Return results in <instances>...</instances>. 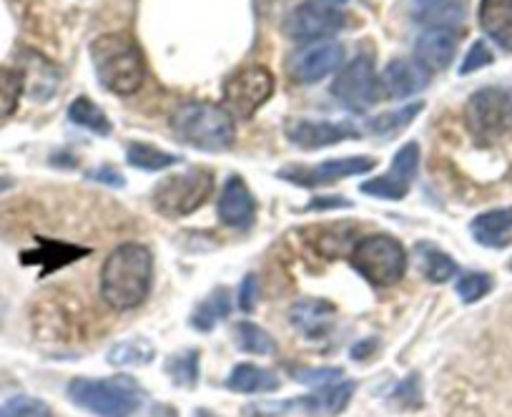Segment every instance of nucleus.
Listing matches in <instances>:
<instances>
[{
  "instance_id": "nucleus-1",
  "label": "nucleus",
  "mask_w": 512,
  "mask_h": 417,
  "mask_svg": "<svg viewBox=\"0 0 512 417\" xmlns=\"http://www.w3.org/2000/svg\"><path fill=\"white\" fill-rule=\"evenodd\" d=\"M154 282V257L144 244H121L101 269V294L113 309H134L146 302Z\"/></svg>"
},
{
  "instance_id": "nucleus-2",
  "label": "nucleus",
  "mask_w": 512,
  "mask_h": 417,
  "mask_svg": "<svg viewBox=\"0 0 512 417\" xmlns=\"http://www.w3.org/2000/svg\"><path fill=\"white\" fill-rule=\"evenodd\" d=\"M91 61L103 88L118 96H131L144 86L146 63L134 38L108 33L91 43Z\"/></svg>"
},
{
  "instance_id": "nucleus-3",
  "label": "nucleus",
  "mask_w": 512,
  "mask_h": 417,
  "mask_svg": "<svg viewBox=\"0 0 512 417\" xmlns=\"http://www.w3.org/2000/svg\"><path fill=\"white\" fill-rule=\"evenodd\" d=\"M171 126L184 144L199 151H226L236 139L234 119L216 103H184L176 109Z\"/></svg>"
},
{
  "instance_id": "nucleus-4",
  "label": "nucleus",
  "mask_w": 512,
  "mask_h": 417,
  "mask_svg": "<svg viewBox=\"0 0 512 417\" xmlns=\"http://www.w3.org/2000/svg\"><path fill=\"white\" fill-rule=\"evenodd\" d=\"M68 397L98 417H131L144 402V390L131 377H106V380L78 377L68 385Z\"/></svg>"
},
{
  "instance_id": "nucleus-5",
  "label": "nucleus",
  "mask_w": 512,
  "mask_h": 417,
  "mask_svg": "<svg viewBox=\"0 0 512 417\" xmlns=\"http://www.w3.org/2000/svg\"><path fill=\"white\" fill-rule=\"evenodd\" d=\"M352 267L374 287H392L407 272V254L390 234H372L354 244Z\"/></svg>"
},
{
  "instance_id": "nucleus-6",
  "label": "nucleus",
  "mask_w": 512,
  "mask_h": 417,
  "mask_svg": "<svg viewBox=\"0 0 512 417\" xmlns=\"http://www.w3.org/2000/svg\"><path fill=\"white\" fill-rule=\"evenodd\" d=\"M214 191V174L209 169H189L184 174L166 176L154 189L156 212L164 217H189Z\"/></svg>"
},
{
  "instance_id": "nucleus-7",
  "label": "nucleus",
  "mask_w": 512,
  "mask_h": 417,
  "mask_svg": "<svg viewBox=\"0 0 512 417\" xmlns=\"http://www.w3.org/2000/svg\"><path fill=\"white\" fill-rule=\"evenodd\" d=\"M465 121L470 134L482 141H492L512 131V88L485 86L472 93Z\"/></svg>"
},
{
  "instance_id": "nucleus-8",
  "label": "nucleus",
  "mask_w": 512,
  "mask_h": 417,
  "mask_svg": "<svg viewBox=\"0 0 512 417\" xmlns=\"http://www.w3.org/2000/svg\"><path fill=\"white\" fill-rule=\"evenodd\" d=\"M274 93V76L264 66H251L234 73L224 83L226 111L236 119H251Z\"/></svg>"
},
{
  "instance_id": "nucleus-9",
  "label": "nucleus",
  "mask_w": 512,
  "mask_h": 417,
  "mask_svg": "<svg viewBox=\"0 0 512 417\" xmlns=\"http://www.w3.org/2000/svg\"><path fill=\"white\" fill-rule=\"evenodd\" d=\"M332 93L339 98L342 106L352 111L369 109L377 101L379 78L374 71V63L369 56H359L349 61L342 71L337 73L332 83Z\"/></svg>"
},
{
  "instance_id": "nucleus-10",
  "label": "nucleus",
  "mask_w": 512,
  "mask_h": 417,
  "mask_svg": "<svg viewBox=\"0 0 512 417\" xmlns=\"http://www.w3.org/2000/svg\"><path fill=\"white\" fill-rule=\"evenodd\" d=\"M344 28V13L337 11L329 3H319V0H309L304 6H299L297 11H292V16L287 18V36L292 41L299 43H317L327 41L329 36H334L337 31Z\"/></svg>"
},
{
  "instance_id": "nucleus-11",
  "label": "nucleus",
  "mask_w": 512,
  "mask_h": 417,
  "mask_svg": "<svg viewBox=\"0 0 512 417\" xmlns=\"http://www.w3.org/2000/svg\"><path fill=\"white\" fill-rule=\"evenodd\" d=\"M377 166L372 156H342V159H327L317 166H287L279 171V179L289 181L297 186H324L332 181L347 179V176L367 174Z\"/></svg>"
},
{
  "instance_id": "nucleus-12",
  "label": "nucleus",
  "mask_w": 512,
  "mask_h": 417,
  "mask_svg": "<svg viewBox=\"0 0 512 417\" xmlns=\"http://www.w3.org/2000/svg\"><path fill=\"white\" fill-rule=\"evenodd\" d=\"M344 58V48L337 41H317L297 53L289 63V73L297 83H317L334 73Z\"/></svg>"
},
{
  "instance_id": "nucleus-13",
  "label": "nucleus",
  "mask_w": 512,
  "mask_h": 417,
  "mask_svg": "<svg viewBox=\"0 0 512 417\" xmlns=\"http://www.w3.org/2000/svg\"><path fill=\"white\" fill-rule=\"evenodd\" d=\"M287 136L292 144H297L299 149H324V146H334L339 141L357 139L359 129L357 126L347 124H332V121H309V119H294L287 124Z\"/></svg>"
},
{
  "instance_id": "nucleus-14",
  "label": "nucleus",
  "mask_w": 512,
  "mask_h": 417,
  "mask_svg": "<svg viewBox=\"0 0 512 417\" xmlns=\"http://www.w3.org/2000/svg\"><path fill=\"white\" fill-rule=\"evenodd\" d=\"M219 219L231 229H249L256 219V201L241 176H231L219 196Z\"/></svg>"
},
{
  "instance_id": "nucleus-15",
  "label": "nucleus",
  "mask_w": 512,
  "mask_h": 417,
  "mask_svg": "<svg viewBox=\"0 0 512 417\" xmlns=\"http://www.w3.org/2000/svg\"><path fill=\"white\" fill-rule=\"evenodd\" d=\"M457 53V36L450 28H430L415 43L417 66L427 73L445 71Z\"/></svg>"
},
{
  "instance_id": "nucleus-16",
  "label": "nucleus",
  "mask_w": 512,
  "mask_h": 417,
  "mask_svg": "<svg viewBox=\"0 0 512 417\" xmlns=\"http://www.w3.org/2000/svg\"><path fill=\"white\" fill-rule=\"evenodd\" d=\"M427 71H422L417 63L397 58V61L387 63V68L379 76V93L384 98H410L417 96L427 88Z\"/></svg>"
},
{
  "instance_id": "nucleus-17",
  "label": "nucleus",
  "mask_w": 512,
  "mask_h": 417,
  "mask_svg": "<svg viewBox=\"0 0 512 417\" xmlns=\"http://www.w3.org/2000/svg\"><path fill=\"white\" fill-rule=\"evenodd\" d=\"M289 317L302 335H307L309 340H319L337 322V307L327 299H302L289 309Z\"/></svg>"
},
{
  "instance_id": "nucleus-18",
  "label": "nucleus",
  "mask_w": 512,
  "mask_h": 417,
  "mask_svg": "<svg viewBox=\"0 0 512 417\" xmlns=\"http://www.w3.org/2000/svg\"><path fill=\"white\" fill-rule=\"evenodd\" d=\"M470 232L477 244L490 249H505L512 242V206L492 209L472 219Z\"/></svg>"
},
{
  "instance_id": "nucleus-19",
  "label": "nucleus",
  "mask_w": 512,
  "mask_h": 417,
  "mask_svg": "<svg viewBox=\"0 0 512 417\" xmlns=\"http://www.w3.org/2000/svg\"><path fill=\"white\" fill-rule=\"evenodd\" d=\"M354 390H357V385H354L352 380H339V382H332V385L322 387V390L314 392V395L299 397L297 405L302 407L307 415L334 417L349 405Z\"/></svg>"
},
{
  "instance_id": "nucleus-20",
  "label": "nucleus",
  "mask_w": 512,
  "mask_h": 417,
  "mask_svg": "<svg viewBox=\"0 0 512 417\" xmlns=\"http://www.w3.org/2000/svg\"><path fill=\"white\" fill-rule=\"evenodd\" d=\"M477 18L485 36L512 53V0H482Z\"/></svg>"
},
{
  "instance_id": "nucleus-21",
  "label": "nucleus",
  "mask_w": 512,
  "mask_h": 417,
  "mask_svg": "<svg viewBox=\"0 0 512 417\" xmlns=\"http://www.w3.org/2000/svg\"><path fill=\"white\" fill-rule=\"evenodd\" d=\"M226 387L231 392H241V395H262V392L279 390V377L264 367L236 365L226 380Z\"/></svg>"
},
{
  "instance_id": "nucleus-22",
  "label": "nucleus",
  "mask_w": 512,
  "mask_h": 417,
  "mask_svg": "<svg viewBox=\"0 0 512 417\" xmlns=\"http://www.w3.org/2000/svg\"><path fill=\"white\" fill-rule=\"evenodd\" d=\"M229 312H231V292L226 287H219L216 292H211L199 307H196L194 317H191V327H196V330L201 332H209L211 327H216V322L229 317Z\"/></svg>"
},
{
  "instance_id": "nucleus-23",
  "label": "nucleus",
  "mask_w": 512,
  "mask_h": 417,
  "mask_svg": "<svg viewBox=\"0 0 512 417\" xmlns=\"http://www.w3.org/2000/svg\"><path fill=\"white\" fill-rule=\"evenodd\" d=\"M417 259H420L422 274L435 284L447 282V279H452L457 274V264L452 262L450 254H445L430 242L417 244Z\"/></svg>"
},
{
  "instance_id": "nucleus-24",
  "label": "nucleus",
  "mask_w": 512,
  "mask_h": 417,
  "mask_svg": "<svg viewBox=\"0 0 512 417\" xmlns=\"http://www.w3.org/2000/svg\"><path fill=\"white\" fill-rule=\"evenodd\" d=\"M156 350L149 340L144 337H134V340H123L116 347L108 350V362L118 367H141L149 365L154 360Z\"/></svg>"
},
{
  "instance_id": "nucleus-25",
  "label": "nucleus",
  "mask_w": 512,
  "mask_h": 417,
  "mask_svg": "<svg viewBox=\"0 0 512 417\" xmlns=\"http://www.w3.org/2000/svg\"><path fill=\"white\" fill-rule=\"evenodd\" d=\"M126 159H128V164L136 166V169L164 171V169H169V166L179 164L181 156L169 154V151H164V149H156V146H151V144H128Z\"/></svg>"
},
{
  "instance_id": "nucleus-26",
  "label": "nucleus",
  "mask_w": 512,
  "mask_h": 417,
  "mask_svg": "<svg viewBox=\"0 0 512 417\" xmlns=\"http://www.w3.org/2000/svg\"><path fill=\"white\" fill-rule=\"evenodd\" d=\"M68 119H71L73 124L83 126V129L93 131V134H111V121L106 119V114H103L88 96H78L76 101L68 106Z\"/></svg>"
},
{
  "instance_id": "nucleus-27",
  "label": "nucleus",
  "mask_w": 512,
  "mask_h": 417,
  "mask_svg": "<svg viewBox=\"0 0 512 417\" xmlns=\"http://www.w3.org/2000/svg\"><path fill=\"white\" fill-rule=\"evenodd\" d=\"M422 111V103H412V106H405L400 111H390V114H382L377 119L369 121V131L382 139H390V136L400 134L402 129L412 124V119H417V114Z\"/></svg>"
},
{
  "instance_id": "nucleus-28",
  "label": "nucleus",
  "mask_w": 512,
  "mask_h": 417,
  "mask_svg": "<svg viewBox=\"0 0 512 417\" xmlns=\"http://www.w3.org/2000/svg\"><path fill=\"white\" fill-rule=\"evenodd\" d=\"M236 345L244 352H251V355H272V352H277L272 335L262 327H256L254 322H239L236 325Z\"/></svg>"
},
{
  "instance_id": "nucleus-29",
  "label": "nucleus",
  "mask_w": 512,
  "mask_h": 417,
  "mask_svg": "<svg viewBox=\"0 0 512 417\" xmlns=\"http://www.w3.org/2000/svg\"><path fill=\"white\" fill-rule=\"evenodd\" d=\"M166 372L174 380V385L194 387L199 380V350H186L181 355H174L166 362Z\"/></svg>"
},
{
  "instance_id": "nucleus-30",
  "label": "nucleus",
  "mask_w": 512,
  "mask_h": 417,
  "mask_svg": "<svg viewBox=\"0 0 512 417\" xmlns=\"http://www.w3.org/2000/svg\"><path fill=\"white\" fill-rule=\"evenodd\" d=\"M23 73L13 68H0V119H8L18 109L23 93Z\"/></svg>"
},
{
  "instance_id": "nucleus-31",
  "label": "nucleus",
  "mask_w": 512,
  "mask_h": 417,
  "mask_svg": "<svg viewBox=\"0 0 512 417\" xmlns=\"http://www.w3.org/2000/svg\"><path fill=\"white\" fill-rule=\"evenodd\" d=\"M417 169H420V146H417L415 141H410V144L402 146V149L395 154V159H392L390 176H395L397 181L410 186L412 179H415Z\"/></svg>"
},
{
  "instance_id": "nucleus-32",
  "label": "nucleus",
  "mask_w": 512,
  "mask_h": 417,
  "mask_svg": "<svg viewBox=\"0 0 512 417\" xmlns=\"http://www.w3.org/2000/svg\"><path fill=\"white\" fill-rule=\"evenodd\" d=\"M0 417H53L51 407L36 397L18 395L0 405Z\"/></svg>"
},
{
  "instance_id": "nucleus-33",
  "label": "nucleus",
  "mask_w": 512,
  "mask_h": 417,
  "mask_svg": "<svg viewBox=\"0 0 512 417\" xmlns=\"http://www.w3.org/2000/svg\"><path fill=\"white\" fill-rule=\"evenodd\" d=\"M362 191H364V194L377 196V199L400 201V199H405L407 194H410V186L402 184V181H397L395 176L384 174V176H377V179L364 181Z\"/></svg>"
},
{
  "instance_id": "nucleus-34",
  "label": "nucleus",
  "mask_w": 512,
  "mask_h": 417,
  "mask_svg": "<svg viewBox=\"0 0 512 417\" xmlns=\"http://www.w3.org/2000/svg\"><path fill=\"white\" fill-rule=\"evenodd\" d=\"M490 289H492L490 274H482V272L462 274L460 282H457V294H460L462 302H467V304L482 299L487 292H490Z\"/></svg>"
},
{
  "instance_id": "nucleus-35",
  "label": "nucleus",
  "mask_w": 512,
  "mask_h": 417,
  "mask_svg": "<svg viewBox=\"0 0 512 417\" xmlns=\"http://www.w3.org/2000/svg\"><path fill=\"white\" fill-rule=\"evenodd\" d=\"M327 232V237L324 239H317L314 242V247H317L319 254H324V257H337V254H342L344 244L352 239V227L349 224H342V227H329L324 229Z\"/></svg>"
},
{
  "instance_id": "nucleus-36",
  "label": "nucleus",
  "mask_w": 512,
  "mask_h": 417,
  "mask_svg": "<svg viewBox=\"0 0 512 417\" xmlns=\"http://www.w3.org/2000/svg\"><path fill=\"white\" fill-rule=\"evenodd\" d=\"M88 249L83 247H66V244H48V252H36L31 257V254H23V262H46V259H53L56 257L58 267H63V264H71L73 259L78 257H86Z\"/></svg>"
},
{
  "instance_id": "nucleus-37",
  "label": "nucleus",
  "mask_w": 512,
  "mask_h": 417,
  "mask_svg": "<svg viewBox=\"0 0 512 417\" xmlns=\"http://www.w3.org/2000/svg\"><path fill=\"white\" fill-rule=\"evenodd\" d=\"M344 372L339 370V367H319V370H314V367H302V370H294V377H297L299 382H304V385H319V387H327L332 385V382H339V377H342Z\"/></svg>"
},
{
  "instance_id": "nucleus-38",
  "label": "nucleus",
  "mask_w": 512,
  "mask_h": 417,
  "mask_svg": "<svg viewBox=\"0 0 512 417\" xmlns=\"http://www.w3.org/2000/svg\"><path fill=\"white\" fill-rule=\"evenodd\" d=\"M492 61H495V56H492V51L487 48V43L477 41V43H472V48L467 51L465 61H462V66H460V73L462 76H467V73H475V71H480V68L490 66Z\"/></svg>"
},
{
  "instance_id": "nucleus-39",
  "label": "nucleus",
  "mask_w": 512,
  "mask_h": 417,
  "mask_svg": "<svg viewBox=\"0 0 512 417\" xmlns=\"http://www.w3.org/2000/svg\"><path fill=\"white\" fill-rule=\"evenodd\" d=\"M417 380H420V377H415V375L407 377V380L395 390L397 400H402L405 405H410V407H420L422 395H420V382Z\"/></svg>"
},
{
  "instance_id": "nucleus-40",
  "label": "nucleus",
  "mask_w": 512,
  "mask_h": 417,
  "mask_svg": "<svg viewBox=\"0 0 512 417\" xmlns=\"http://www.w3.org/2000/svg\"><path fill=\"white\" fill-rule=\"evenodd\" d=\"M254 304H256V277H251L249 274L239 289V307L244 309V312H251Z\"/></svg>"
},
{
  "instance_id": "nucleus-41",
  "label": "nucleus",
  "mask_w": 512,
  "mask_h": 417,
  "mask_svg": "<svg viewBox=\"0 0 512 417\" xmlns=\"http://www.w3.org/2000/svg\"><path fill=\"white\" fill-rule=\"evenodd\" d=\"M91 179H98V181H106V184L111 186H123V176L118 174V171H111V169H98L93 171V174H88Z\"/></svg>"
},
{
  "instance_id": "nucleus-42",
  "label": "nucleus",
  "mask_w": 512,
  "mask_h": 417,
  "mask_svg": "<svg viewBox=\"0 0 512 417\" xmlns=\"http://www.w3.org/2000/svg\"><path fill=\"white\" fill-rule=\"evenodd\" d=\"M332 206H349V201H342L339 196H324V199L312 201L307 209H332Z\"/></svg>"
},
{
  "instance_id": "nucleus-43",
  "label": "nucleus",
  "mask_w": 512,
  "mask_h": 417,
  "mask_svg": "<svg viewBox=\"0 0 512 417\" xmlns=\"http://www.w3.org/2000/svg\"><path fill=\"white\" fill-rule=\"evenodd\" d=\"M151 417H179V412H176L171 405H164V402H159V405L151 407Z\"/></svg>"
},
{
  "instance_id": "nucleus-44",
  "label": "nucleus",
  "mask_w": 512,
  "mask_h": 417,
  "mask_svg": "<svg viewBox=\"0 0 512 417\" xmlns=\"http://www.w3.org/2000/svg\"><path fill=\"white\" fill-rule=\"evenodd\" d=\"M13 186V181L11 179H3V176H0V194H3V191H8Z\"/></svg>"
},
{
  "instance_id": "nucleus-45",
  "label": "nucleus",
  "mask_w": 512,
  "mask_h": 417,
  "mask_svg": "<svg viewBox=\"0 0 512 417\" xmlns=\"http://www.w3.org/2000/svg\"><path fill=\"white\" fill-rule=\"evenodd\" d=\"M420 3H425V6H437V3H442V0H420Z\"/></svg>"
},
{
  "instance_id": "nucleus-46",
  "label": "nucleus",
  "mask_w": 512,
  "mask_h": 417,
  "mask_svg": "<svg viewBox=\"0 0 512 417\" xmlns=\"http://www.w3.org/2000/svg\"><path fill=\"white\" fill-rule=\"evenodd\" d=\"M329 3H344V0H329Z\"/></svg>"
},
{
  "instance_id": "nucleus-47",
  "label": "nucleus",
  "mask_w": 512,
  "mask_h": 417,
  "mask_svg": "<svg viewBox=\"0 0 512 417\" xmlns=\"http://www.w3.org/2000/svg\"><path fill=\"white\" fill-rule=\"evenodd\" d=\"M510 269H512V262H510Z\"/></svg>"
}]
</instances>
